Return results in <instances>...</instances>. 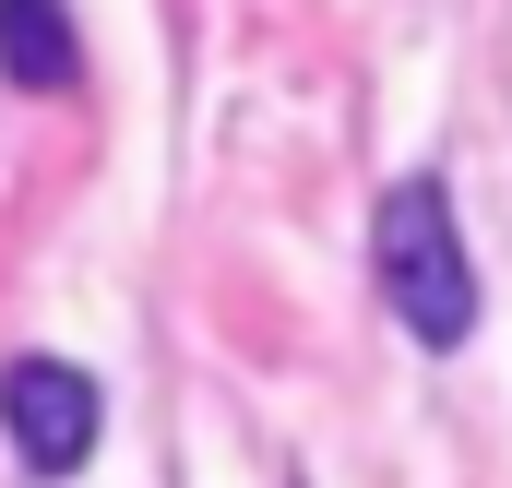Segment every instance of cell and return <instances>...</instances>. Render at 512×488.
I'll return each instance as SVG.
<instances>
[{
	"label": "cell",
	"mask_w": 512,
	"mask_h": 488,
	"mask_svg": "<svg viewBox=\"0 0 512 488\" xmlns=\"http://www.w3.org/2000/svg\"><path fill=\"white\" fill-rule=\"evenodd\" d=\"M370 262H382L393 322H405L429 358H453V346L477 334V262H465V239H453V191H441L429 167L382 191V215H370Z\"/></svg>",
	"instance_id": "1"
},
{
	"label": "cell",
	"mask_w": 512,
	"mask_h": 488,
	"mask_svg": "<svg viewBox=\"0 0 512 488\" xmlns=\"http://www.w3.org/2000/svg\"><path fill=\"white\" fill-rule=\"evenodd\" d=\"M0 72L24 96H72L84 48H72V0H0Z\"/></svg>",
	"instance_id": "3"
},
{
	"label": "cell",
	"mask_w": 512,
	"mask_h": 488,
	"mask_svg": "<svg viewBox=\"0 0 512 488\" xmlns=\"http://www.w3.org/2000/svg\"><path fill=\"white\" fill-rule=\"evenodd\" d=\"M96 429H108L96 369L48 358V346H24V358L0 369V441H12L24 477H84V465H96Z\"/></svg>",
	"instance_id": "2"
}]
</instances>
